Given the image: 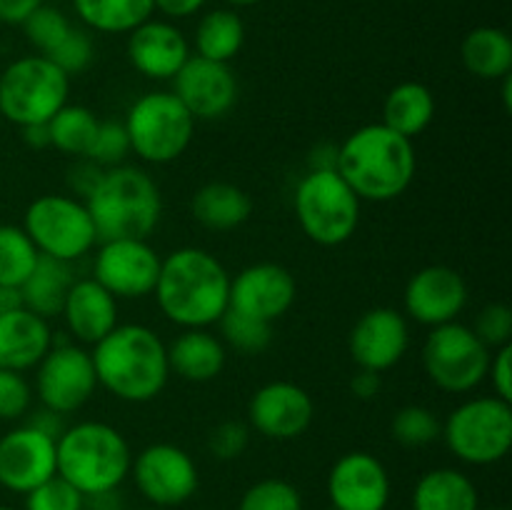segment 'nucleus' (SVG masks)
<instances>
[{"label": "nucleus", "instance_id": "79ce46f5", "mask_svg": "<svg viewBox=\"0 0 512 510\" xmlns=\"http://www.w3.org/2000/svg\"><path fill=\"white\" fill-rule=\"evenodd\" d=\"M33 385L23 373L0 368V420H20L33 405Z\"/></svg>", "mask_w": 512, "mask_h": 510}, {"label": "nucleus", "instance_id": "13d9d810", "mask_svg": "<svg viewBox=\"0 0 512 510\" xmlns=\"http://www.w3.org/2000/svg\"><path fill=\"white\" fill-rule=\"evenodd\" d=\"M145 510H163V508H153V505H150V508H145Z\"/></svg>", "mask_w": 512, "mask_h": 510}, {"label": "nucleus", "instance_id": "4468645a", "mask_svg": "<svg viewBox=\"0 0 512 510\" xmlns=\"http://www.w3.org/2000/svg\"><path fill=\"white\" fill-rule=\"evenodd\" d=\"M160 255L148 240L118 238L98 243L93 275L115 300H140L153 295L160 275Z\"/></svg>", "mask_w": 512, "mask_h": 510}, {"label": "nucleus", "instance_id": "dca6fc26", "mask_svg": "<svg viewBox=\"0 0 512 510\" xmlns=\"http://www.w3.org/2000/svg\"><path fill=\"white\" fill-rule=\"evenodd\" d=\"M390 473L383 460L365 450L340 455L328 473V498L333 510H388Z\"/></svg>", "mask_w": 512, "mask_h": 510}, {"label": "nucleus", "instance_id": "f3484780", "mask_svg": "<svg viewBox=\"0 0 512 510\" xmlns=\"http://www.w3.org/2000/svg\"><path fill=\"white\" fill-rule=\"evenodd\" d=\"M410 348V323L395 308H370L355 320L348 335L350 358L358 368L383 375L405 358Z\"/></svg>", "mask_w": 512, "mask_h": 510}, {"label": "nucleus", "instance_id": "aec40b11", "mask_svg": "<svg viewBox=\"0 0 512 510\" xmlns=\"http://www.w3.org/2000/svg\"><path fill=\"white\" fill-rule=\"evenodd\" d=\"M405 318L428 328L453 323L468 305V283L450 265H425L403 293Z\"/></svg>", "mask_w": 512, "mask_h": 510}, {"label": "nucleus", "instance_id": "c9c22d12", "mask_svg": "<svg viewBox=\"0 0 512 510\" xmlns=\"http://www.w3.org/2000/svg\"><path fill=\"white\" fill-rule=\"evenodd\" d=\"M440 430H443V423L425 405H405L393 415V423H390V435L403 448H425L440 440Z\"/></svg>", "mask_w": 512, "mask_h": 510}, {"label": "nucleus", "instance_id": "8fccbe9b", "mask_svg": "<svg viewBox=\"0 0 512 510\" xmlns=\"http://www.w3.org/2000/svg\"><path fill=\"white\" fill-rule=\"evenodd\" d=\"M208 0H153L155 10H160L168 18L180 20V18H190V15L198 13Z\"/></svg>", "mask_w": 512, "mask_h": 510}, {"label": "nucleus", "instance_id": "20e7f679", "mask_svg": "<svg viewBox=\"0 0 512 510\" xmlns=\"http://www.w3.org/2000/svg\"><path fill=\"white\" fill-rule=\"evenodd\" d=\"M83 203L93 218L98 243L118 238L148 240L163 218L158 183L143 168L125 163L105 168Z\"/></svg>", "mask_w": 512, "mask_h": 510}, {"label": "nucleus", "instance_id": "ddd939ff", "mask_svg": "<svg viewBox=\"0 0 512 510\" xmlns=\"http://www.w3.org/2000/svg\"><path fill=\"white\" fill-rule=\"evenodd\" d=\"M130 475L138 493L163 510L188 503L200 485L193 455L173 443H153L133 455Z\"/></svg>", "mask_w": 512, "mask_h": 510}, {"label": "nucleus", "instance_id": "f257e3e1", "mask_svg": "<svg viewBox=\"0 0 512 510\" xmlns=\"http://www.w3.org/2000/svg\"><path fill=\"white\" fill-rule=\"evenodd\" d=\"M230 278L213 253L185 245L160 260L153 295L160 313L178 328H210L228 310Z\"/></svg>", "mask_w": 512, "mask_h": 510}, {"label": "nucleus", "instance_id": "49530a36", "mask_svg": "<svg viewBox=\"0 0 512 510\" xmlns=\"http://www.w3.org/2000/svg\"><path fill=\"white\" fill-rule=\"evenodd\" d=\"M25 418H28L25 420V425H30V428L40 430V433L50 435L53 440H58L60 433L68 428V425H65V415L55 413V410H50V408H43V405H40L38 410H33V413L25 415Z\"/></svg>", "mask_w": 512, "mask_h": 510}, {"label": "nucleus", "instance_id": "6e6d98bb", "mask_svg": "<svg viewBox=\"0 0 512 510\" xmlns=\"http://www.w3.org/2000/svg\"><path fill=\"white\" fill-rule=\"evenodd\" d=\"M0 510H18V508H10V505H0Z\"/></svg>", "mask_w": 512, "mask_h": 510}, {"label": "nucleus", "instance_id": "b1692460", "mask_svg": "<svg viewBox=\"0 0 512 510\" xmlns=\"http://www.w3.org/2000/svg\"><path fill=\"white\" fill-rule=\"evenodd\" d=\"M53 328L50 320L18 308L0 315V368L25 373L33 370L53 348Z\"/></svg>", "mask_w": 512, "mask_h": 510}, {"label": "nucleus", "instance_id": "3c124183", "mask_svg": "<svg viewBox=\"0 0 512 510\" xmlns=\"http://www.w3.org/2000/svg\"><path fill=\"white\" fill-rule=\"evenodd\" d=\"M23 308V295L15 285H0V315Z\"/></svg>", "mask_w": 512, "mask_h": 510}, {"label": "nucleus", "instance_id": "412c9836", "mask_svg": "<svg viewBox=\"0 0 512 510\" xmlns=\"http://www.w3.org/2000/svg\"><path fill=\"white\" fill-rule=\"evenodd\" d=\"M55 475V440L30 425H18L0 438V485L25 495Z\"/></svg>", "mask_w": 512, "mask_h": 510}, {"label": "nucleus", "instance_id": "72a5a7b5", "mask_svg": "<svg viewBox=\"0 0 512 510\" xmlns=\"http://www.w3.org/2000/svg\"><path fill=\"white\" fill-rule=\"evenodd\" d=\"M40 253L20 225H0V285L25 283L38 263Z\"/></svg>", "mask_w": 512, "mask_h": 510}, {"label": "nucleus", "instance_id": "423d86ee", "mask_svg": "<svg viewBox=\"0 0 512 510\" xmlns=\"http://www.w3.org/2000/svg\"><path fill=\"white\" fill-rule=\"evenodd\" d=\"M360 205L363 200L335 168H310L293 193L300 230L323 248H338L353 238L360 225Z\"/></svg>", "mask_w": 512, "mask_h": 510}, {"label": "nucleus", "instance_id": "bf43d9fd", "mask_svg": "<svg viewBox=\"0 0 512 510\" xmlns=\"http://www.w3.org/2000/svg\"><path fill=\"white\" fill-rule=\"evenodd\" d=\"M330 510H333V508H330Z\"/></svg>", "mask_w": 512, "mask_h": 510}, {"label": "nucleus", "instance_id": "f704fd0d", "mask_svg": "<svg viewBox=\"0 0 512 510\" xmlns=\"http://www.w3.org/2000/svg\"><path fill=\"white\" fill-rule=\"evenodd\" d=\"M218 325L220 335H223L220 340L233 350H238V353L258 355L273 343V325L263 323L258 318H248V315L238 313V310H225Z\"/></svg>", "mask_w": 512, "mask_h": 510}, {"label": "nucleus", "instance_id": "473e14b6", "mask_svg": "<svg viewBox=\"0 0 512 510\" xmlns=\"http://www.w3.org/2000/svg\"><path fill=\"white\" fill-rule=\"evenodd\" d=\"M100 120L95 118V113L85 105L65 103L53 118L45 123L48 128V140L50 148L60 150L65 155H73V158H85V153L90 150V143L95 138V130H98Z\"/></svg>", "mask_w": 512, "mask_h": 510}, {"label": "nucleus", "instance_id": "6ab92c4d", "mask_svg": "<svg viewBox=\"0 0 512 510\" xmlns=\"http://www.w3.org/2000/svg\"><path fill=\"white\" fill-rule=\"evenodd\" d=\"M170 93L195 120H218L238 103V78L228 63L190 55L173 78Z\"/></svg>", "mask_w": 512, "mask_h": 510}, {"label": "nucleus", "instance_id": "5fc2aeb1", "mask_svg": "<svg viewBox=\"0 0 512 510\" xmlns=\"http://www.w3.org/2000/svg\"><path fill=\"white\" fill-rule=\"evenodd\" d=\"M223 3H228L230 8H250V5H258L263 0H223Z\"/></svg>", "mask_w": 512, "mask_h": 510}, {"label": "nucleus", "instance_id": "58836bf2", "mask_svg": "<svg viewBox=\"0 0 512 510\" xmlns=\"http://www.w3.org/2000/svg\"><path fill=\"white\" fill-rule=\"evenodd\" d=\"M128 155L130 140L123 120H100L93 143H90V150L85 153V160H90V163L105 170L115 168V165H123Z\"/></svg>", "mask_w": 512, "mask_h": 510}, {"label": "nucleus", "instance_id": "1a4fd4ad", "mask_svg": "<svg viewBox=\"0 0 512 510\" xmlns=\"http://www.w3.org/2000/svg\"><path fill=\"white\" fill-rule=\"evenodd\" d=\"M68 95L70 78L45 55H25L0 73V115L18 128L48 123Z\"/></svg>", "mask_w": 512, "mask_h": 510}, {"label": "nucleus", "instance_id": "e433bc0d", "mask_svg": "<svg viewBox=\"0 0 512 510\" xmlns=\"http://www.w3.org/2000/svg\"><path fill=\"white\" fill-rule=\"evenodd\" d=\"M73 30L68 15L63 10L53 8V5H40L35 8L28 18L23 20V33L28 38V43L38 50V55H50L60 43L65 40V35Z\"/></svg>", "mask_w": 512, "mask_h": 510}, {"label": "nucleus", "instance_id": "39448f33", "mask_svg": "<svg viewBox=\"0 0 512 510\" xmlns=\"http://www.w3.org/2000/svg\"><path fill=\"white\" fill-rule=\"evenodd\" d=\"M130 465L128 438L103 420H80L55 440V473L85 498L118 490L130 475Z\"/></svg>", "mask_w": 512, "mask_h": 510}, {"label": "nucleus", "instance_id": "a878e982", "mask_svg": "<svg viewBox=\"0 0 512 510\" xmlns=\"http://www.w3.org/2000/svg\"><path fill=\"white\" fill-rule=\"evenodd\" d=\"M190 210L203 228L228 233V230L248 223V218L253 215V200L238 185L215 180V183H205L203 188L195 190Z\"/></svg>", "mask_w": 512, "mask_h": 510}, {"label": "nucleus", "instance_id": "9b49d317", "mask_svg": "<svg viewBox=\"0 0 512 510\" xmlns=\"http://www.w3.org/2000/svg\"><path fill=\"white\" fill-rule=\"evenodd\" d=\"M490 355L493 350L475 335L470 325L453 320L430 328L423 343V368L438 390L465 395L488 380Z\"/></svg>", "mask_w": 512, "mask_h": 510}, {"label": "nucleus", "instance_id": "4d7b16f0", "mask_svg": "<svg viewBox=\"0 0 512 510\" xmlns=\"http://www.w3.org/2000/svg\"><path fill=\"white\" fill-rule=\"evenodd\" d=\"M485 510H508V508H485Z\"/></svg>", "mask_w": 512, "mask_h": 510}, {"label": "nucleus", "instance_id": "a18cd8bd", "mask_svg": "<svg viewBox=\"0 0 512 510\" xmlns=\"http://www.w3.org/2000/svg\"><path fill=\"white\" fill-rule=\"evenodd\" d=\"M488 378L493 383V395L512 403V343L493 350L488 365Z\"/></svg>", "mask_w": 512, "mask_h": 510}, {"label": "nucleus", "instance_id": "5701e85b", "mask_svg": "<svg viewBox=\"0 0 512 510\" xmlns=\"http://www.w3.org/2000/svg\"><path fill=\"white\" fill-rule=\"evenodd\" d=\"M60 318L80 345H95L118 325V300L93 278H75Z\"/></svg>", "mask_w": 512, "mask_h": 510}, {"label": "nucleus", "instance_id": "9d476101", "mask_svg": "<svg viewBox=\"0 0 512 510\" xmlns=\"http://www.w3.org/2000/svg\"><path fill=\"white\" fill-rule=\"evenodd\" d=\"M20 228L40 255L63 263H75L98 245L93 218L83 200L73 195L48 193L35 198L25 208Z\"/></svg>", "mask_w": 512, "mask_h": 510}, {"label": "nucleus", "instance_id": "2eb2a0df", "mask_svg": "<svg viewBox=\"0 0 512 510\" xmlns=\"http://www.w3.org/2000/svg\"><path fill=\"white\" fill-rule=\"evenodd\" d=\"M315 420L313 395L293 380L260 385L248 403V423L268 440H295L308 433Z\"/></svg>", "mask_w": 512, "mask_h": 510}, {"label": "nucleus", "instance_id": "4c0bfd02", "mask_svg": "<svg viewBox=\"0 0 512 510\" xmlns=\"http://www.w3.org/2000/svg\"><path fill=\"white\" fill-rule=\"evenodd\" d=\"M238 510H303V495L290 480L263 478L245 490Z\"/></svg>", "mask_w": 512, "mask_h": 510}, {"label": "nucleus", "instance_id": "7c9ffc66", "mask_svg": "<svg viewBox=\"0 0 512 510\" xmlns=\"http://www.w3.org/2000/svg\"><path fill=\"white\" fill-rule=\"evenodd\" d=\"M245 43V23L233 8H215L200 18L195 28V55L230 63Z\"/></svg>", "mask_w": 512, "mask_h": 510}, {"label": "nucleus", "instance_id": "de8ad7c7", "mask_svg": "<svg viewBox=\"0 0 512 510\" xmlns=\"http://www.w3.org/2000/svg\"><path fill=\"white\" fill-rule=\"evenodd\" d=\"M350 390H353L355 398L373 400L378 398L380 390H383V378H380V373H373V370L358 368V373L350 380Z\"/></svg>", "mask_w": 512, "mask_h": 510}, {"label": "nucleus", "instance_id": "0eeeda50", "mask_svg": "<svg viewBox=\"0 0 512 510\" xmlns=\"http://www.w3.org/2000/svg\"><path fill=\"white\" fill-rule=\"evenodd\" d=\"M440 438L460 463H500L512 448V405L498 395H473L450 410Z\"/></svg>", "mask_w": 512, "mask_h": 510}, {"label": "nucleus", "instance_id": "c756f323", "mask_svg": "<svg viewBox=\"0 0 512 510\" xmlns=\"http://www.w3.org/2000/svg\"><path fill=\"white\" fill-rule=\"evenodd\" d=\"M465 70L480 80H500L512 73V40L503 28L483 25L465 35L460 45Z\"/></svg>", "mask_w": 512, "mask_h": 510}, {"label": "nucleus", "instance_id": "c03bdc74", "mask_svg": "<svg viewBox=\"0 0 512 510\" xmlns=\"http://www.w3.org/2000/svg\"><path fill=\"white\" fill-rule=\"evenodd\" d=\"M250 445V425L240 420H225L208 435V450L218 460H238Z\"/></svg>", "mask_w": 512, "mask_h": 510}, {"label": "nucleus", "instance_id": "ea45409f", "mask_svg": "<svg viewBox=\"0 0 512 510\" xmlns=\"http://www.w3.org/2000/svg\"><path fill=\"white\" fill-rule=\"evenodd\" d=\"M23 510H85V495L58 473L25 493Z\"/></svg>", "mask_w": 512, "mask_h": 510}, {"label": "nucleus", "instance_id": "09e8293b", "mask_svg": "<svg viewBox=\"0 0 512 510\" xmlns=\"http://www.w3.org/2000/svg\"><path fill=\"white\" fill-rule=\"evenodd\" d=\"M40 5L43 0H0V23L23 25V20Z\"/></svg>", "mask_w": 512, "mask_h": 510}, {"label": "nucleus", "instance_id": "cd10ccee", "mask_svg": "<svg viewBox=\"0 0 512 510\" xmlns=\"http://www.w3.org/2000/svg\"><path fill=\"white\" fill-rule=\"evenodd\" d=\"M75 283L73 263H63V260L45 258L40 255L35 263L33 273L25 278L20 285V295H23V308L30 313L40 315V318L50 320L53 315H60L68 295L70 285Z\"/></svg>", "mask_w": 512, "mask_h": 510}, {"label": "nucleus", "instance_id": "f8f14e48", "mask_svg": "<svg viewBox=\"0 0 512 510\" xmlns=\"http://www.w3.org/2000/svg\"><path fill=\"white\" fill-rule=\"evenodd\" d=\"M98 390L90 350L75 343H60L45 353V358L35 365L33 393L38 395L43 408L55 410L60 415L78 413Z\"/></svg>", "mask_w": 512, "mask_h": 510}, {"label": "nucleus", "instance_id": "4be33fe9", "mask_svg": "<svg viewBox=\"0 0 512 510\" xmlns=\"http://www.w3.org/2000/svg\"><path fill=\"white\" fill-rule=\"evenodd\" d=\"M128 35L130 65L148 80H173L190 58L188 38L168 20L150 18Z\"/></svg>", "mask_w": 512, "mask_h": 510}, {"label": "nucleus", "instance_id": "c85d7f7f", "mask_svg": "<svg viewBox=\"0 0 512 510\" xmlns=\"http://www.w3.org/2000/svg\"><path fill=\"white\" fill-rule=\"evenodd\" d=\"M435 118V95L428 85L405 80L395 85L383 103V120L395 133L413 140L415 135L425 133Z\"/></svg>", "mask_w": 512, "mask_h": 510}, {"label": "nucleus", "instance_id": "a19ab883", "mask_svg": "<svg viewBox=\"0 0 512 510\" xmlns=\"http://www.w3.org/2000/svg\"><path fill=\"white\" fill-rule=\"evenodd\" d=\"M45 58L53 60L68 78H73V75H80L83 70L90 68V63L95 60V45L85 30L73 28L65 35L63 43Z\"/></svg>", "mask_w": 512, "mask_h": 510}, {"label": "nucleus", "instance_id": "37998d69", "mask_svg": "<svg viewBox=\"0 0 512 510\" xmlns=\"http://www.w3.org/2000/svg\"><path fill=\"white\" fill-rule=\"evenodd\" d=\"M490 350H498L512 343V308L505 303H488L470 325Z\"/></svg>", "mask_w": 512, "mask_h": 510}, {"label": "nucleus", "instance_id": "864d4df0", "mask_svg": "<svg viewBox=\"0 0 512 510\" xmlns=\"http://www.w3.org/2000/svg\"><path fill=\"white\" fill-rule=\"evenodd\" d=\"M500 83H503V90H500V95H503L505 110H512V73L505 75V78H500Z\"/></svg>", "mask_w": 512, "mask_h": 510}, {"label": "nucleus", "instance_id": "603ef678", "mask_svg": "<svg viewBox=\"0 0 512 510\" xmlns=\"http://www.w3.org/2000/svg\"><path fill=\"white\" fill-rule=\"evenodd\" d=\"M23 133V140L30 145V148L40 150V148H50V140H48V128L43 125H28V128H20Z\"/></svg>", "mask_w": 512, "mask_h": 510}, {"label": "nucleus", "instance_id": "bb28decb", "mask_svg": "<svg viewBox=\"0 0 512 510\" xmlns=\"http://www.w3.org/2000/svg\"><path fill=\"white\" fill-rule=\"evenodd\" d=\"M413 510H480L473 478L458 468H433L413 488Z\"/></svg>", "mask_w": 512, "mask_h": 510}, {"label": "nucleus", "instance_id": "2f4dec72", "mask_svg": "<svg viewBox=\"0 0 512 510\" xmlns=\"http://www.w3.org/2000/svg\"><path fill=\"white\" fill-rule=\"evenodd\" d=\"M78 18L98 33H130L153 18V0H73Z\"/></svg>", "mask_w": 512, "mask_h": 510}, {"label": "nucleus", "instance_id": "6e6552de", "mask_svg": "<svg viewBox=\"0 0 512 510\" xmlns=\"http://www.w3.org/2000/svg\"><path fill=\"white\" fill-rule=\"evenodd\" d=\"M128 130L130 153L150 165L178 160L193 143L195 118L170 90L143 93L128 108L123 120Z\"/></svg>", "mask_w": 512, "mask_h": 510}, {"label": "nucleus", "instance_id": "7ed1b4c3", "mask_svg": "<svg viewBox=\"0 0 512 510\" xmlns=\"http://www.w3.org/2000/svg\"><path fill=\"white\" fill-rule=\"evenodd\" d=\"M98 388L123 403H150L170 380L168 345L143 323H118L90 350Z\"/></svg>", "mask_w": 512, "mask_h": 510}, {"label": "nucleus", "instance_id": "f03ea898", "mask_svg": "<svg viewBox=\"0 0 512 510\" xmlns=\"http://www.w3.org/2000/svg\"><path fill=\"white\" fill-rule=\"evenodd\" d=\"M335 170L360 200L390 203L413 185L418 155L410 138L385 123H368L335 148Z\"/></svg>", "mask_w": 512, "mask_h": 510}, {"label": "nucleus", "instance_id": "393cba45", "mask_svg": "<svg viewBox=\"0 0 512 510\" xmlns=\"http://www.w3.org/2000/svg\"><path fill=\"white\" fill-rule=\"evenodd\" d=\"M228 360V350L208 328H188L168 345L170 375L188 383H210L218 378Z\"/></svg>", "mask_w": 512, "mask_h": 510}, {"label": "nucleus", "instance_id": "a211bd4d", "mask_svg": "<svg viewBox=\"0 0 512 510\" xmlns=\"http://www.w3.org/2000/svg\"><path fill=\"white\" fill-rule=\"evenodd\" d=\"M298 283L280 263H253L230 278L228 308L273 325L293 308Z\"/></svg>", "mask_w": 512, "mask_h": 510}]
</instances>
